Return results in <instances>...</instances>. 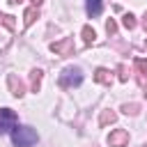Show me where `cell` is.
<instances>
[{"label": "cell", "instance_id": "7c38bea8", "mask_svg": "<svg viewBox=\"0 0 147 147\" xmlns=\"http://www.w3.org/2000/svg\"><path fill=\"white\" fill-rule=\"evenodd\" d=\"M106 30H108V34H115V32H117V25H115V21H108V23H106Z\"/></svg>", "mask_w": 147, "mask_h": 147}, {"label": "cell", "instance_id": "3957f363", "mask_svg": "<svg viewBox=\"0 0 147 147\" xmlns=\"http://www.w3.org/2000/svg\"><path fill=\"white\" fill-rule=\"evenodd\" d=\"M16 122H18V117H16L14 110H9V108H0V133L11 131V129L16 126Z\"/></svg>", "mask_w": 147, "mask_h": 147}, {"label": "cell", "instance_id": "ba28073f", "mask_svg": "<svg viewBox=\"0 0 147 147\" xmlns=\"http://www.w3.org/2000/svg\"><path fill=\"white\" fill-rule=\"evenodd\" d=\"M83 39H85V44H92V41L96 39V32H94L90 25H85V28H83Z\"/></svg>", "mask_w": 147, "mask_h": 147}, {"label": "cell", "instance_id": "6da1fadb", "mask_svg": "<svg viewBox=\"0 0 147 147\" xmlns=\"http://www.w3.org/2000/svg\"><path fill=\"white\" fill-rule=\"evenodd\" d=\"M11 140L16 147H32L37 142V131L32 126H14L11 129Z\"/></svg>", "mask_w": 147, "mask_h": 147}, {"label": "cell", "instance_id": "8992f818", "mask_svg": "<svg viewBox=\"0 0 147 147\" xmlns=\"http://www.w3.org/2000/svg\"><path fill=\"white\" fill-rule=\"evenodd\" d=\"M51 48L55 51V53H69L71 51V39H64V41H57V44H51Z\"/></svg>", "mask_w": 147, "mask_h": 147}, {"label": "cell", "instance_id": "9a60e30c", "mask_svg": "<svg viewBox=\"0 0 147 147\" xmlns=\"http://www.w3.org/2000/svg\"><path fill=\"white\" fill-rule=\"evenodd\" d=\"M142 25H145V30H147V14H145V21H142Z\"/></svg>", "mask_w": 147, "mask_h": 147}, {"label": "cell", "instance_id": "7a4b0ae2", "mask_svg": "<svg viewBox=\"0 0 147 147\" xmlns=\"http://www.w3.org/2000/svg\"><path fill=\"white\" fill-rule=\"evenodd\" d=\"M80 83H83V74H80L78 67H69V69H64L62 76H60V85H62L64 90H69V87H74V85H80Z\"/></svg>", "mask_w": 147, "mask_h": 147}, {"label": "cell", "instance_id": "2e32d148", "mask_svg": "<svg viewBox=\"0 0 147 147\" xmlns=\"http://www.w3.org/2000/svg\"><path fill=\"white\" fill-rule=\"evenodd\" d=\"M145 96H147V90H145Z\"/></svg>", "mask_w": 147, "mask_h": 147}, {"label": "cell", "instance_id": "5bb4252c", "mask_svg": "<svg viewBox=\"0 0 147 147\" xmlns=\"http://www.w3.org/2000/svg\"><path fill=\"white\" fill-rule=\"evenodd\" d=\"M136 67L140 71H147V60H136Z\"/></svg>", "mask_w": 147, "mask_h": 147}, {"label": "cell", "instance_id": "8fae6325", "mask_svg": "<svg viewBox=\"0 0 147 147\" xmlns=\"http://www.w3.org/2000/svg\"><path fill=\"white\" fill-rule=\"evenodd\" d=\"M39 80H41V71H32V87H34V92L39 90Z\"/></svg>", "mask_w": 147, "mask_h": 147}, {"label": "cell", "instance_id": "4fadbf2b", "mask_svg": "<svg viewBox=\"0 0 147 147\" xmlns=\"http://www.w3.org/2000/svg\"><path fill=\"white\" fill-rule=\"evenodd\" d=\"M106 122H115V113H103V117H101V124H106Z\"/></svg>", "mask_w": 147, "mask_h": 147}, {"label": "cell", "instance_id": "30bf717a", "mask_svg": "<svg viewBox=\"0 0 147 147\" xmlns=\"http://www.w3.org/2000/svg\"><path fill=\"white\" fill-rule=\"evenodd\" d=\"M34 16H37V9H34V7L28 9V11H25V25H30V23L34 21Z\"/></svg>", "mask_w": 147, "mask_h": 147}, {"label": "cell", "instance_id": "52a82bcc", "mask_svg": "<svg viewBox=\"0 0 147 147\" xmlns=\"http://www.w3.org/2000/svg\"><path fill=\"white\" fill-rule=\"evenodd\" d=\"M101 14V0H87V16H99Z\"/></svg>", "mask_w": 147, "mask_h": 147}, {"label": "cell", "instance_id": "9c48e42d", "mask_svg": "<svg viewBox=\"0 0 147 147\" xmlns=\"http://www.w3.org/2000/svg\"><path fill=\"white\" fill-rule=\"evenodd\" d=\"M122 23H124V28H129V30H131V28H133V25H136V16H133V14H126V16H124V21H122Z\"/></svg>", "mask_w": 147, "mask_h": 147}, {"label": "cell", "instance_id": "5b68a950", "mask_svg": "<svg viewBox=\"0 0 147 147\" xmlns=\"http://www.w3.org/2000/svg\"><path fill=\"white\" fill-rule=\"evenodd\" d=\"M94 80H96V83H103V85H110L113 76H110V71H108V69H96V74H94Z\"/></svg>", "mask_w": 147, "mask_h": 147}, {"label": "cell", "instance_id": "277c9868", "mask_svg": "<svg viewBox=\"0 0 147 147\" xmlns=\"http://www.w3.org/2000/svg\"><path fill=\"white\" fill-rule=\"evenodd\" d=\"M126 142H129V131H124V129H117V131H113L108 136V145L110 147H124Z\"/></svg>", "mask_w": 147, "mask_h": 147}]
</instances>
